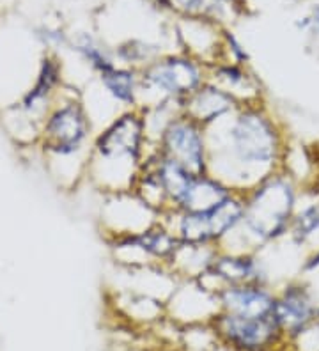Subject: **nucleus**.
<instances>
[{"mask_svg": "<svg viewBox=\"0 0 319 351\" xmlns=\"http://www.w3.org/2000/svg\"><path fill=\"white\" fill-rule=\"evenodd\" d=\"M208 172L238 193H247L268 176L282 171L285 147L276 121L263 103L239 105L206 128Z\"/></svg>", "mask_w": 319, "mask_h": 351, "instance_id": "nucleus-1", "label": "nucleus"}, {"mask_svg": "<svg viewBox=\"0 0 319 351\" xmlns=\"http://www.w3.org/2000/svg\"><path fill=\"white\" fill-rule=\"evenodd\" d=\"M149 138L142 108L119 112L93 137L87 176L105 193L130 192L147 156Z\"/></svg>", "mask_w": 319, "mask_h": 351, "instance_id": "nucleus-2", "label": "nucleus"}, {"mask_svg": "<svg viewBox=\"0 0 319 351\" xmlns=\"http://www.w3.org/2000/svg\"><path fill=\"white\" fill-rule=\"evenodd\" d=\"M243 195V220L238 229L227 236L241 241L238 252H257V249L290 232L296 213V186L287 172L279 171L268 176Z\"/></svg>", "mask_w": 319, "mask_h": 351, "instance_id": "nucleus-3", "label": "nucleus"}, {"mask_svg": "<svg viewBox=\"0 0 319 351\" xmlns=\"http://www.w3.org/2000/svg\"><path fill=\"white\" fill-rule=\"evenodd\" d=\"M139 75V108H145L165 99L183 103L208 82V66L193 57L167 56L154 59L151 64L142 68Z\"/></svg>", "mask_w": 319, "mask_h": 351, "instance_id": "nucleus-4", "label": "nucleus"}, {"mask_svg": "<svg viewBox=\"0 0 319 351\" xmlns=\"http://www.w3.org/2000/svg\"><path fill=\"white\" fill-rule=\"evenodd\" d=\"M245 213V195L234 192L208 211H169L163 222L183 243L218 245L236 231Z\"/></svg>", "mask_w": 319, "mask_h": 351, "instance_id": "nucleus-5", "label": "nucleus"}, {"mask_svg": "<svg viewBox=\"0 0 319 351\" xmlns=\"http://www.w3.org/2000/svg\"><path fill=\"white\" fill-rule=\"evenodd\" d=\"M93 119L77 98L60 101L51 108L43 126V146L60 158H73L91 147Z\"/></svg>", "mask_w": 319, "mask_h": 351, "instance_id": "nucleus-6", "label": "nucleus"}, {"mask_svg": "<svg viewBox=\"0 0 319 351\" xmlns=\"http://www.w3.org/2000/svg\"><path fill=\"white\" fill-rule=\"evenodd\" d=\"M153 149L183 165L191 174H208L209 151L206 128L185 114H179L167 123L153 144Z\"/></svg>", "mask_w": 319, "mask_h": 351, "instance_id": "nucleus-7", "label": "nucleus"}, {"mask_svg": "<svg viewBox=\"0 0 319 351\" xmlns=\"http://www.w3.org/2000/svg\"><path fill=\"white\" fill-rule=\"evenodd\" d=\"M218 304L224 308V313L268 319L275 317L276 296L270 291L266 284H238L224 287L218 293Z\"/></svg>", "mask_w": 319, "mask_h": 351, "instance_id": "nucleus-8", "label": "nucleus"}, {"mask_svg": "<svg viewBox=\"0 0 319 351\" xmlns=\"http://www.w3.org/2000/svg\"><path fill=\"white\" fill-rule=\"evenodd\" d=\"M241 103L218 86L206 82L183 101V114L202 128H209L226 116L233 114Z\"/></svg>", "mask_w": 319, "mask_h": 351, "instance_id": "nucleus-9", "label": "nucleus"}, {"mask_svg": "<svg viewBox=\"0 0 319 351\" xmlns=\"http://www.w3.org/2000/svg\"><path fill=\"white\" fill-rule=\"evenodd\" d=\"M218 328L234 346L247 351L261 350L272 341L273 335L281 332L275 317L257 319V317H245L231 313L218 316Z\"/></svg>", "mask_w": 319, "mask_h": 351, "instance_id": "nucleus-10", "label": "nucleus"}, {"mask_svg": "<svg viewBox=\"0 0 319 351\" xmlns=\"http://www.w3.org/2000/svg\"><path fill=\"white\" fill-rule=\"evenodd\" d=\"M208 82L227 90L241 105L263 103L259 82L248 73V69L243 64H236L231 60H215L208 66Z\"/></svg>", "mask_w": 319, "mask_h": 351, "instance_id": "nucleus-11", "label": "nucleus"}, {"mask_svg": "<svg viewBox=\"0 0 319 351\" xmlns=\"http://www.w3.org/2000/svg\"><path fill=\"white\" fill-rule=\"evenodd\" d=\"M318 314L311 291L302 284H291L276 296L275 319L290 334H300Z\"/></svg>", "mask_w": 319, "mask_h": 351, "instance_id": "nucleus-12", "label": "nucleus"}, {"mask_svg": "<svg viewBox=\"0 0 319 351\" xmlns=\"http://www.w3.org/2000/svg\"><path fill=\"white\" fill-rule=\"evenodd\" d=\"M218 254H220L218 245L183 243L181 241L167 263V270L172 275L187 278V280H196L211 268Z\"/></svg>", "mask_w": 319, "mask_h": 351, "instance_id": "nucleus-13", "label": "nucleus"}, {"mask_svg": "<svg viewBox=\"0 0 319 351\" xmlns=\"http://www.w3.org/2000/svg\"><path fill=\"white\" fill-rule=\"evenodd\" d=\"M98 84L108 98L119 105L121 110L139 108V95H141V75L128 66H117L99 73Z\"/></svg>", "mask_w": 319, "mask_h": 351, "instance_id": "nucleus-14", "label": "nucleus"}, {"mask_svg": "<svg viewBox=\"0 0 319 351\" xmlns=\"http://www.w3.org/2000/svg\"><path fill=\"white\" fill-rule=\"evenodd\" d=\"M234 190H231L224 181L208 174H199L191 180L187 193L172 211H208L215 206L226 201L229 195H233Z\"/></svg>", "mask_w": 319, "mask_h": 351, "instance_id": "nucleus-15", "label": "nucleus"}, {"mask_svg": "<svg viewBox=\"0 0 319 351\" xmlns=\"http://www.w3.org/2000/svg\"><path fill=\"white\" fill-rule=\"evenodd\" d=\"M60 84V66L56 59L47 57L43 60L41 69H39L38 80H36L34 87L29 90L21 101V107L25 112H36V110H47L48 99L56 93L57 86Z\"/></svg>", "mask_w": 319, "mask_h": 351, "instance_id": "nucleus-16", "label": "nucleus"}, {"mask_svg": "<svg viewBox=\"0 0 319 351\" xmlns=\"http://www.w3.org/2000/svg\"><path fill=\"white\" fill-rule=\"evenodd\" d=\"M290 232L298 247H302L319 234V202H312L294 213Z\"/></svg>", "mask_w": 319, "mask_h": 351, "instance_id": "nucleus-17", "label": "nucleus"}, {"mask_svg": "<svg viewBox=\"0 0 319 351\" xmlns=\"http://www.w3.org/2000/svg\"><path fill=\"white\" fill-rule=\"evenodd\" d=\"M77 50L84 57L85 62L91 66V69L96 71V75L103 73V71L115 66V60L102 47H98L94 41H91V39H82L80 43L77 45Z\"/></svg>", "mask_w": 319, "mask_h": 351, "instance_id": "nucleus-18", "label": "nucleus"}, {"mask_svg": "<svg viewBox=\"0 0 319 351\" xmlns=\"http://www.w3.org/2000/svg\"><path fill=\"white\" fill-rule=\"evenodd\" d=\"M226 39H227V47H229L231 60H233V62H236V64L247 66L248 53L245 51V48H243L241 45H239L238 41H236V39H234L231 34H227Z\"/></svg>", "mask_w": 319, "mask_h": 351, "instance_id": "nucleus-19", "label": "nucleus"}, {"mask_svg": "<svg viewBox=\"0 0 319 351\" xmlns=\"http://www.w3.org/2000/svg\"><path fill=\"white\" fill-rule=\"evenodd\" d=\"M174 2L187 13H197L204 4V0H174Z\"/></svg>", "mask_w": 319, "mask_h": 351, "instance_id": "nucleus-20", "label": "nucleus"}, {"mask_svg": "<svg viewBox=\"0 0 319 351\" xmlns=\"http://www.w3.org/2000/svg\"><path fill=\"white\" fill-rule=\"evenodd\" d=\"M162 2H167V0H162Z\"/></svg>", "mask_w": 319, "mask_h": 351, "instance_id": "nucleus-21", "label": "nucleus"}]
</instances>
